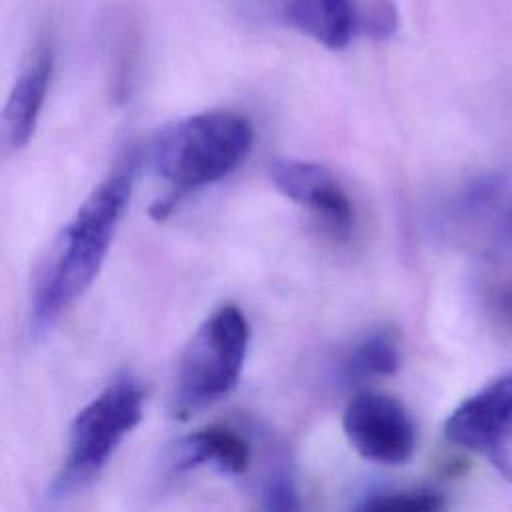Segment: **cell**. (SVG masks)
I'll return each mask as SVG.
<instances>
[{"label": "cell", "mask_w": 512, "mask_h": 512, "mask_svg": "<svg viewBox=\"0 0 512 512\" xmlns=\"http://www.w3.org/2000/svg\"><path fill=\"white\" fill-rule=\"evenodd\" d=\"M274 186L306 208L334 240H348L354 230V206L336 176L318 162L278 160L270 166Z\"/></svg>", "instance_id": "52a82bcc"}, {"label": "cell", "mask_w": 512, "mask_h": 512, "mask_svg": "<svg viewBox=\"0 0 512 512\" xmlns=\"http://www.w3.org/2000/svg\"><path fill=\"white\" fill-rule=\"evenodd\" d=\"M144 390L132 376L108 384L72 420L64 460L48 488L50 498H66L86 488L110 456L142 420Z\"/></svg>", "instance_id": "277c9868"}, {"label": "cell", "mask_w": 512, "mask_h": 512, "mask_svg": "<svg viewBox=\"0 0 512 512\" xmlns=\"http://www.w3.org/2000/svg\"><path fill=\"white\" fill-rule=\"evenodd\" d=\"M358 510H394V512H432L444 508V498L428 488L388 490L370 494L356 506Z\"/></svg>", "instance_id": "7c38bea8"}, {"label": "cell", "mask_w": 512, "mask_h": 512, "mask_svg": "<svg viewBox=\"0 0 512 512\" xmlns=\"http://www.w3.org/2000/svg\"><path fill=\"white\" fill-rule=\"evenodd\" d=\"M248 342V320L234 304L218 306L198 326L178 364L172 394L174 418L188 420L238 384Z\"/></svg>", "instance_id": "3957f363"}, {"label": "cell", "mask_w": 512, "mask_h": 512, "mask_svg": "<svg viewBox=\"0 0 512 512\" xmlns=\"http://www.w3.org/2000/svg\"><path fill=\"white\" fill-rule=\"evenodd\" d=\"M252 462V442L230 426H208L182 438L174 448V470L212 466L222 474L242 476Z\"/></svg>", "instance_id": "30bf717a"}, {"label": "cell", "mask_w": 512, "mask_h": 512, "mask_svg": "<svg viewBox=\"0 0 512 512\" xmlns=\"http://www.w3.org/2000/svg\"><path fill=\"white\" fill-rule=\"evenodd\" d=\"M400 368V350L394 336L386 330L366 334L342 362L346 380H366L376 376H390Z\"/></svg>", "instance_id": "8fae6325"}, {"label": "cell", "mask_w": 512, "mask_h": 512, "mask_svg": "<svg viewBox=\"0 0 512 512\" xmlns=\"http://www.w3.org/2000/svg\"><path fill=\"white\" fill-rule=\"evenodd\" d=\"M494 306H496V312L498 316L512 326V284L504 286L498 290L496 294V300H494Z\"/></svg>", "instance_id": "9a60e30c"}, {"label": "cell", "mask_w": 512, "mask_h": 512, "mask_svg": "<svg viewBox=\"0 0 512 512\" xmlns=\"http://www.w3.org/2000/svg\"><path fill=\"white\" fill-rule=\"evenodd\" d=\"M264 6L278 22L330 50L346 48L356 36L386 40L398 28L394 0H264Z\"/></svg>", "instance_id": "5b68a950"}, {"label": "cell", "mask_w": 512, "mask_h": 512, "mask_svg": "<svg viewBox=\"0 0 512 512\" xmlns=\"http://www.w3.org/2000/svg\"><path fill=\"white\" fill-rule=\"evenodd\" d=\"M512 414V372H506L462 400L444 422L448 442L484 454Z\"/></svg>", "instance_id": "ba28073f"}, {"label": "cell", "mask_w": 512, "mask_h": 512, "mask_svg": "<svg viewBox=\"0 0 512 512\" xmlns=\"http://www.w3.org/2000/svg\"><path fill=\"white\" fill-rule=\"evenodd\" d=\"M502 192V178L496 174H486L470 182L450 204V218L452 220H474L482 216Z\"/></svg>", "instance_id": "4fadbf2b"}, {"label": "cell", "mask_w": 512, "mask_h": 512, "mask_svg": "<svg viewBox=\"0 0 512 512\" xmlns=\"http://www.w3.org/2000/svg\"><path fill=\"white\" fill-rule=\"evenodd\" d=\"M484 456L502 474V478L512 482V414L506 418V422L486 448Z\"/></svg>", "instance_id": "5bb4252c"}, {"label": "cell", "mask_w": 512, "mask_h": 512, "mask_svg": "<svg viewBox=\"0 0 512 512\" xmlns=\"http://www.w3.org/2000/svg\"><path fill=\"white\" fill-rule=\"evenodd\" d=\"M134 162H120L60 230L34 286L30 334L48 332L98 276L132 194Z\"/></svg>", "instance_id": "6da1fadb"}, {"label": "cell", "mask_w": 512, "mask_h": 512, "mask_svg": "<svg viewBox=\"0 0 512 512\" xmlns=\"http://www.w3.org/2000/svg\"><path fill=\"white\" fill-rule=\"evenodd\" d=\"M54 70V50L38 42L26 56L4 106V140L12 152L22 150L34 136Z\"/></svg>", "instance_id": "9c48e42d"}, {"label": "cell", "mask_w": 512, "mask_h": 512, "mask_svg": "<svg viewBox=\"0 0 512 512\" xmlns=\"http://www.w3.org/2000/svg\"><path fill=\"white\" fill-rule=\"evenodd\" d=\"M504 232H506V236H508L510 242H512V206H510L508 216H506V220H504Z\"/></svg>", "instance_id": "2e32d148"}, {"label": "cell", "mask_w": 512, "mask_h": 512, "mask_svg": "<svg viewBox=\"0 0 512 512\" xmlns=\"http://www.w3.org/2000/svg\"><path fill=\"white\" fill-rule=\"evenodd\" d=\"M342 426L352 448L366 460L398 466L416 448V428L406 408L392 396L362 390L344 408Z\"/></svg>", "instance_id": "8992f818"}, {"label": "cell", "mask_w": 512, "mask_h": 512, "mask_svg": "<svg viewBox=\"0 0 512 512\" xmlns=\"http://www.w3.org/2000/svg\"><path fill=\"white\" fill-rule=\"evenodd\" d=\"M252 142V124L230 110L190 114L160 128L152 138L150 164L170 186V194L150 214L162 220L186 192L232 174L246 160Z\"/></svg>", "instance_id": "7a4b0ae2"}]
</instances>
